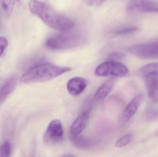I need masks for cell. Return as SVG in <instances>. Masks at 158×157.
I'll list each match as a JSON object with an SVG mask.
<instances>
[{
	"instance_id": "obj_1",
	"label": "cell",
	"mask_w": 158,
	"mask_h": 157,
	"mask_svg": "<svg viewBox=\"0 0 158 157\" xmlns=\"http://www.w3.org/2000/svg\"><path fill=\"white\" fill-rule=\"evenodd\" d=\"M28 6L32 14L52 28L66 32L70 31L75 27V23L73 20L55 11L43 2L39 0H29Z\"/></svg>"
},
{
	"instance_id": "obj_2",
	"label": "cell",
	"mask_w": 158,
	"mask_h": 157,
	"mask_svg": "<svg viewBox=\"0 0 158 157\" xmlns=\"http://www.w3.org/2000/svg\"><path fill=\"white\" fill-rule=\"evenodd\" d=\"M69 67H62L50 63L37 65L30 68L20 78L23 84L45 82L71 71Z\"/></svg>"
},
{
	"instance_id": "obj_3",
	"label": "cell",
	"mask_w": 158,
	"mask_h": 157,
	"mask_svg": "<svg viewBox=\"0 0 158 157\" xmlns=\"http://www.w3.org/2000/svg\"><path fill=\"white\" fill-rule=\"evenodd\" d=\"M64 32L49 38L45 43L47 47L57 50L69 49L79 47L86 41L85 38L78 33Z\"/></svg>"
},
{
	"instance_id": "obj_4",
	"label": "cell",
	"mask_w": 158,
	"mask_h": 157,
	"mask_svg": "<svg viewBox=\"0 0 158 157\" xmlns=\"http://www.w3.org/2000/svg\"><path fill=\"white\" fill-rule=\"evenodd\" d=\"M128 73L129 70L126 66L117 61H108L102 63L95 71L96 75L99 77H122L126 76Z\"/></svg>"
},
{
	"instance_id": "obj_5",
	"label": "cell",
	"mask_w": 158,
	"mask_h": 157,
	"mask_svg": "<svg viewBox=\"0 0 158 157\" xmlns=\"http://www.w3.org/2000/svg\"><path fill=\"white\" fill-rule=\"evenodd\" d=\"M127 50L140 59H158V41L132 45L129 47Z\"/></svg>"
},
{
	"instance_id": "obj_6",
	"label": "cell",
	"mask_w": 158,
	"mask_h": 157,
	"mask_svg": "<svg viewBox=\"0 0 158 157\" xmlns=\"http://www.w3.org/2000/svg\"><path fill=\"white\" fill-rule=\"evenodd\" d=\"M64 137V130L62 122L59 120H53L50 122L45 131L44 140L46 143H56L61 142Z\"/></svg>"
},
{
	"instance_id": "obj_7",
	"label": "cell",
	"mask_w": 158,
	"mask_h": 157,
	"mask_svg": "<svg viewBox=\"0 0 158 157\" xmlns=\"http://www.w3.org/2000/svg\"><path fill=\"white\" fill-rule=\"evenodd\" d=\"M143 99V95L139 94L136 95L129 102L121 115L120 121L122 123L127 122L132 118L140 107Z\"/></svg>"
},
{
	"instance_id": "obj_8",
	"label": "cell",
	"mask_w": 158,
	"mask_h": 157,
	"mask_svg": "<svg viewBox=\"0 0 158 157\" xmlns=\"http://www.w3.org/2000/svg\"><path fill=\"white\" fill-rule=\"evenodd\" d=\"M87 86V81L83 77H73L68 82L67 88L69 93L73 96L81 94Z\"/></svg>"
},
{
	"instance_id": "obj_9",
	"label": "cell",
	"mask_w": 158,
	"mask_h": 157,
	"mask_svg": "<svg viewBox=\"0 0 158 157\" xmlns=\"http://www.w3.org/2000/svg\"><path fill=\"white\" fill-rule=\"evenodd\" d=\"M145 77V83L148 95L154 103L158 102V77L148 76Z\"/></svg>"
},
{
	"instance_id": "obj_10",
	"label": "cell",
	"mask_w": 158,
	"mask_h": 157,
	"mask_svg": "<svg viewBox=\"0 0 158 157\" xmlns=\"http://www.w3.org/2000/svg\"><path fill=\"white\" fill-rule=\"evenodd\" d=\"M90 115L89 110L84 112L76 119L70 127V134L77 135L81 134L87 125Z\"/></svg>"
},
{
	"instance_id": "obj_11",
	"label": "cell",
	"mask_w": 158,
	"mask_h": 157,
	"mask_svg": "<svg viewBox=\"0 0 158 157\" xmlns=\"http://www.w3.org/2000/svg\"><path fill=\"white\" fill-rule=\"evenodd\" d=\"M17 82V77H12L0 87V105L14 91L16 86Z\"/></svg>"
},
{
	"instance_id": "obj_12",
	"label": "cell",
	"mask_w": 158,
	"mask_h": 157,
	"mask_svg": "<svg viewBox=\"0 0 158 157\" xmlns=\"http://www.w3.org/2000/svg\"><path fill=\"white\" fill-rule=\"evenodd\" d=\"M70 138L72 145L78 149L87 150L91 149L94 146V142L91 139L81 136L80 134L70 135Z\"/></svg>"
},
{
	"instance_id": "obj_13",
	"label": "cell",
	"mask_w": 158,
	"mask_h": 157,
	"mask_svg": "<svg viewBox=\"0 0 158 157\" xmlns=\"http://www.w3.org/2000/svg\"><path fill=\"white\" fill-rule=\"evenodd\" d=\"M114 83L115 80L113 78H110L103 83L95 93V99L98 100L105 99L113 88Z\"/></svg>"
},
{
	"instance_id": "obj_14",
	"label": "cell",
	"mask_w": 158,
	"mask_h": 157,
	"mask_svg": "<svg viewBox=\"0 0 158 157\" xmlns=\"http://www.w3.org/2000/svg\"><path fill=\"white\" fill-rule=\"evenodd\" d=\"M149 0H131L127 7L128 12L139 11L144 12L145 10L152 6Z\"/></svg>"
},
{
	"instance_id": "obj_15",
	"label": "cell",
	"mask_w": 158,
	"mask_h": 157,
	"mask_svg": "<svg viewBox=\"0 0 158 157\" xmlns=\"http://www.w3.org/2000/svg\"><path fill=\"white\" fill-rule=\"evenodd\" d=\"M140 73L144 77L148 76L158 77V62L151 63L144 65L140 69Z\"/></svg>"
},
{
	"instance_id": "obj_16",
	"label": "cell",
	"mask_w": 158,
	"mask_h": 157,
	"mask_svg": "<svg viewBox=\"0 0 158 157\" xmlns=\"http://www.w3.org/2000/svg\"><path fill=\"white\" fill-rule=\"evenodd\" d=\"M17 0H0V4L3 10L7 14L13 11Z\"/></svg>"
},
{
	"instance_id": "obj_17",
	"label": "cell",
	"mask_w": 158,
	"mask_h": 157,
	"mask_svg": "<svg viewBox=\"0 0 158 157\" xmlns=\"http://www.w3.org/2000/svg\"><path fill=\"white\" fill-rule=\"evenodd\" d=\"M132 139V135L131 133H128L119 138L116 143L117 147H124L130 143Z\"/></svg>"
},
{
	"instance_id": "obj_18",
	"label": "cell",
	"mask_w": 158,
	"mask_h": 157,
	"mask_svg": "<svg viewBox=\"0 0 158 157\" xmlns=\"http://www.w3.org/2000/svg\"><path fill=\"white\" fill-rule=\"evenodd\" d=\"M139 30V28L136 26L128 27L117 30L115 34L119 36H126V35L132 34L135 33Z\"/></svg>"
},
{
	"instance_id": "obj_19",
	"label": "cell",
	"mask_w": 158,
	"mask_h": 157,
	"mask_svg": "<svg viewBox=\"0 0 158 157\" xmlns=\"http://www.w3.org/2000/svg\"><path fill=\"white\" fill-rule=\"evenodd\" d=\"M11 148L8 142H5L0 146V157H7L11 155Z\"/></svg>"
},
{
	"instance_id": "obj_20",
	"label": "cell",
	"mask_w": 158,
	"mask_h": 157,
	"mask_svg": "<svg viewBox=\"0 0 158 157\" xmlns=\"http://www.w3.org/2000/svg\"><path fill=\"white\" fill-rule=\"evenodd\" d=\"M145 117L148 121H158V109L149 111L146 113Z\"/></svg>"
},
{
	"instance_id": "obj_21",
	"label": "cell",
	"mask_w": 158,
	"mask_h": 157,
	"mask_svg": "<svg viewBox=\"0 0 158 157\" xmlns=\"http://www.w3.org/2000/svg\"><path fill=\"white\" fill-rule=\"evenodd\" d=\"M124 54L121 53L114 52L110 54L108 58V60L110 61H117L121 60L123 58Z\"/></svg>"
},
{
	"instance_id": "obj_22",
	"label": "cell",
	"mask_w": 158,
	"mask_h": 157,
	"mask_svg": "<svg viewBox=\"0 0 158 157\" xmlns=\"http://www.w3.org/2000/svg\"><path fill=\"white\" fill-rule=\"evenodd\" d=\"M8 46V41L4 37H0V56L2 54L5 49Z\"/></svg>"
},
{
	"instance_id": "obj_23",
	"label": "cell",
	"mask_w": 158,
	"mask_h": 157,
	"mask_svg": "<svg viewBox=\"0 0 158 157\" xmlns=\"http://www.w3.org/2000/svg\"><path fill=\"white\" fill-rule=\"evenodd\" d=\"M107 0H85L86 4L91 6H97L104 3Z\"/></svg>"
},
{
	"instance_id": "obj_24",
	"label": "cell",
	"mask_w": 158,
	"mask_h": 157,
	"mask_svg": "<svg viewBox=\"0 0 158 157\" xmlns=\"http://www.w3.org/2000/svg\"><path fill=\"white\" fill-rule=\"evenodd\" d=\"M145 12H153V13H158V7L154 6V5L148 7L146 9Z\"/></svg>"
}]
</instances>
